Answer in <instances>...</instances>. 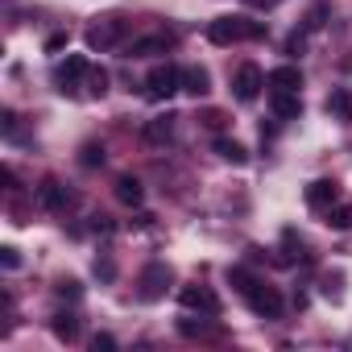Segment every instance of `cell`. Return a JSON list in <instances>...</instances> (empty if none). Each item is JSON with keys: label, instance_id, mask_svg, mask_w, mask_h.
I'll return each instance as SVG.
<instances>
[{"label": "cell", "instance_id": "33", "mask_svg": "<svg viewBox=\"0 0 352 352\" xmlns=\"http://www.w3.org/2000/svg\"><path fill=\"white\" fill-rule=\"evenodd\" d=\"M13 133H17V112L5 108V137H13Z\"/></svg>", "mask_w": 352, "mask_h": 352}, {"label": "cell", "instance_id": "20", "mask_svg": "<svg viewBox=\"0 0 352 352\" xmlns=\"http://www.w3.org/2000/svg\"><path fill=\"white\" fill-rule=\"evenodd\" d=\"M323 216H327L323 224H327V228H336V232H348V228H352V204H331Z\"/></svg>", "mask_w": 352, "mask_h": 352}, {"label": "cell", "instance_id": "11", "mask_svg": "<svg viewBox=\"0 0 352 352\" xmlns=\"http://www.w3.org/2000/svg\"><path fill=\"white\" fill-rule=\"evenodd\" d=\"M331 204H340V183L336 179H315L307 187V208L311 212H327Z\"/></svg>", "mask_w": 352, "mask_h": 352}, {"label": "cell", "instance_id": "4", "mask_svg": "<svg viewBox=\"0 0 352 352\" xmlns=\"http://www.w3.org/2000/svg\"><path fill=\"white\" fill-rule=\"evenodd\" d=\"M174 91H183V67L157 63V67L145 75V96H149V100H170Z\"/></svg>", "mask_w": 352, "mask_h": 352}, {"label": "cell", "instance_id": "27", "mask_svg": "<svg viewBox=\"0 0 352 352\" xmlns=\"http://www.w3.org/2000/svg\"><path fill=\"white\" fill-rule=\"evenodd\" d=\"M323 17H327V5H315V9L307 13V25H302V30H307V34H315V30L323 25Z\"/></svg>", "mask_w": 352, "mask_h": 352}, {"label": "cell", "instance_id": "25", "mask_svg": "<svg viewBox=\"0 0 352 352\" xmlns=\"http://www.w3.org/2000/svg\"><path fill=\"white\" fill-rule=\"evenodd\" d=\"M199 120H204L208 129H224V124H228V116H224L220 108H204V112H199Z\"/></svg>", "mask_w": 352, "mask_h": 352}, {"label": "cell", "instance_id": "10", "mask_svg": "<svg viewBox=\"0 0 352 352\" xmlns=\"http://www.w3.org/2000/svg\"><path fill=\"white\" fill-rule=\"evenodd\" d=\"M71 204H75V195H71L58 179H46V183L38 187V208H42V212H67Z\"/></svg>", "mask_w": 352, "mask_h": 352}, {"label": "cell", "instance_id": "22", "mask_svg": "<svg viewBox=\"0 0 352 352\" xmlns=\"http://www.w3.org/2000/svg\"><path fill=\"white\" fill-rule=\"evenodd\" d=\"M212 319H216V315H204V319H195V315H183V319H179V331H183V336H208V331L216 327Z\"/></svg>", "mask_w": 352, "mask_h": 352}, {"label": "cell", "instance_id": "17", "mask_svg": "<svg viewBox=\"0 0 352 352\" xmlns=\"http://www.w3.org/2000/svg\"><path fill=\"white\" fill-rule=\"evenodd\" d=\"M327 116H336V120H344V124H352V91L348 87H336L331 96H327Z\"/></svg>", "mask_w": 352, "mask_h": 352}, {"label": "cell", "instance_id": "12", "mask_svg": "<svg viewBox=\"0 0 352 352\" xmlns=\"http://www.w3.org/2000/svg\"><path fill=\"white\" fill-rule=\"evenodd\" d=\"M265 87H270V91H298V87H302V71H298L294 63L274 67V71L265 75Z\"/></svg>", "mask_w": 352, "mask_h": 352}, {"label": "cell", "instance_id": "14", "mask_svg": "<svg viewBox=\"0 0 352 352\" xmlns=\"http://www.w3.org/2000/svg\"><path fill=\"white\" fill-rule=\"evenodd\" d=\"M112 191H116V199L124 208H141V199H145V187H141V179H133V174H120Z\"/></svg>", "mask_w": 352, "mask_h": 352}, {"label": "cell", "instance_id": "1", "mask_svg": "<svg viewBox=\"0 0 352 352\" xmlns=\"http://www.w3.org/2000/svg\"><path fill=\"white\" fill-rule=\"evenodd\" d=\"M228 282L236 286V294L249 302L253 315H261V319H278V315H282V307H286L282 294H278L270 282H261L257 274H249L245 265H232V270H228Z\"/></svg>", "mask_w": 352, "mask_h": 352}, {"label": "cell", "instance_id": "29", "mask_svg": "<svg viewBox=\"0 0 352 352\" xmlns=\"http://www.w3.org/2000/svg\"><path fill=\"white\" fill-rule=\"evenodd\" d=\"M91 348H96V352H112V348H116V336L100 331V336H91Z\"/></svg>", "mask_w": 352, "mask_h": 352}, {"label": "cell", "instance_id": "9", "mask_svg": "<svg viewBox=\"0 0 352 352\" xmlns=\"http://www.w3.org/2000/svg\"><path fill=\"white\" fill-rule=\"evenodd\" d=\"M179 302L183 311H199V315H220V298L208 290V286H183L179 290Z\"/></svg>", "mask_w": 352, "mask_h": 352}, {"label": "cell", "instance_id": "24", "mask_svg": "<svg viewBox=\"0 0 352 352\" xmlns=\"http://www.w3.org/2000/svg\"><path fill=\"white\" fill-rule=\"evenodd\" d=\"M87 91H91V96H104V91H108V71H96V67H91V75H87Z\"/></svg>", "mask_w": 352, "mask_h": 352}, {"label": "cell", "instance_id": "31", "mask_svg": "<svg viewBox=\"0 0 352 352\" xmlns=\"http://www.w3.org/2000/svg\"><path fill=\"white\" fill-rule=\"evenodd\" d=\"M63 46H67V34H50L46 38V54H58Z\"/></svg>", "mask_w": 352, "mask_h": 352}, {"label": "cell", "instance_id": "3", "mask_svg": "<svg viewBox=\"0 0 352 352\" xmlns=\"http://www.w3.org/2000/svg\"><path fill=\"white\" fill-rule=\"evenodd\" d=\"M124 38H129V21H124V17H116V13H112V17H100V21L87 30V46H91V50H100V54H104V50L124 46Z\"/></svg>", "mask_w": 352, "mask_h": 352}, {"label": "cell", "instance_id": "15", "mask_svg": "<svg viewBox=\"0 0 352 352\" xmlns=\"http://www.w3.org/2000/svg\"><path fill=\"white\" fill-rule=\"evenodd\" d=\"M183 91L187 96H208L212 91V75H208V67H183Z\"/></svg>", "mask_w": 352, "mask_h": 352}, {"label": "cell", "instance_id": "2", "mask_svg": "<svg viewBox=\"0 0 352 352\" xmlns=\"http://www.w3.org/2000/svg\"><path fill=\"white\" fill-rule=\"evenodd\" d=\"M270 30H265V21H253V17H216L212 25H208V42L212 46H236V42H261Z\"/></svg>", "mask_w": 352, "mask_h": 352}, {"label": "cell", "instance_id": "32", "mask_svg": "<svg viewBox=\"0 0 352 352\" xmlns=\"http://www.w3.org/2000/svg\"><path fill=\"white\" fill-rule=\"evenodd\" d=\"M96 274H100L104 282H112V278H116V265H112V261H96Z\"/></svg>", "mask_w": 352, "mask_h": 352}, {"label": "cell", "instance_id": "7", "mask_svg": "<svg viewBox=\"0 0 352 352\" xmlns=\"http://www.w3.org/2000/svg\"><path fill=\"white\" fill-rule=\"evenodd\" d=\"M87 75H91V63L83 54H67V63L54 67V87L58 91H75L79 83H87Z\"/></svg>", "mask_w": 352, "mask_h": 352}, {"label": "cell", "instance_id": "19", "mask_svg": "<svg viewBox=\"0 0 352 352\" xmlns=\"http://www.w3.org/2000/svg\"><path fill=\"white\" fill-rule=\"evenodd\" d=\"M216 153H220L224 162H232V166H245V162H249V149H245L241 141H232V137H216Z\"/></svg>", "mask_w": 352, "mask_h": 352}, {"label": "cell", "instance_id": "16", "mask_svg": "<svg viewBox=\"0 0 352 352\" xmlns=\"http://www.w3.org/2000/svg\"><path fill=\"white\" fill-rule=\"evenodd\" d=\"M141 137H145L149 145H166V141L174 137V116L166 112V116H153V120H145V129H141Z\"/></svg>", "mask_w": 352, "mask_h": 352}, {"label": "cell", "instance_id": "13", "mask_svg": "<svg viewBox=\"0 0 352 352\" xmlns=\"http://www.w3.org/2000/svg\"><path fill=\"white\" fill-rule=\"evenodd\" d=\"M270 108L278 120H298L302 100H298V91H270Z\"/></svg>", "mask_w": 352, "mask_h": 352}, {"label": "cell", "instance_id": "5", "mask_svg": "<svg viewBox=\"0 0 352 352\" xmlns=\"http://www.w3.org/2000/svg\"><path fill=\"white\" fill-rule=\"evenodd\" d=\"M170 265L166 261H149L145 270H141V278H137V294L145 298V302H157V298H166V286H170Z\"/></svg>", "mask_w": 352, "mask_h": 352}, {"label": "cell", "instance_id": "6", "mask_svg": "<svg viewBox=\"0 0 352 352\" xmlns=\"http://www.w3.org/2000/svg\"><path fill=\"white\" fill-rule=\"evenodd\" d=\"M261 87H265V71H261L257 63H241L236 75H232V91H236V100H241V104H253V100L261 96Z\"/></svg>", "mask_w": 352, "mask_h": 352}, {"label": "cell", "instance_id": "23", "mask_svg": "<svg viewBox=\"0 0 352 352\" xmlns=\"http://www.w3.org/2000/svg\"><path fill=\"white\" fill-rule=\"evenodd\" d=\"M79 162L91 170V166H104V162H108V153H104V145H100V141H87V145L79 149Z\"/></svg>", "mask_w": 352, "mask_h": 352}, {"label": "cell", "instance_id": "34", "mask_svg": "<svg viewBox=\"0 0 352 352\" xmlns=\"http://www.w3.org/2000/svg\"><path fill=\"white\" fill-rule=\"evenodd\" d=\"M245 5H253V9H274L278 0H245Z\"/></svg>", "mask_w": 352, "mask_h": 352}, {"label": "cell", "instance_id": "8", "mask_svg": "<svg viewBox=\"0 0 352 352\" xmlns=\"http://www.w3.org/2000/svg\"><path fill=\"white\" fill-rule=\"evenodd\" d=\"M166 50H174V34L170 30H157V34L133 38L124 46V58H153V54H166Z\"/></svg>", "mask_w": 352, "mask_h": 352}, {"label": "cell", "instance_id": "26", "mask_svg": "<svg viewBox=\"0 0 352 352\" xmlns=\"http://www.w3.org/2000/svg\"><path fill=\"white\" fill-rule=\"evenodd\" d=\"M54 290H58V298H71V302H75V298H79V294H83V290H79V282H75V278H58V286H54Z\"/></svg>", "mask_w": 352, "mask_h": 352}, {"label": "cell", "instance_id": "21", "mask_svg": "<svg viewBox=\"0 0 352 352\" xmlns=\"http://www.w3.org/2000/svg\"><path fill=\"white\" fill-rule=\"evenodd\" d=\"M282 249H286V253H282V261H286V265H294V261H302V257H307V253H302V236H298L294 228H286V232H282Z\"/></svg>", "mask_w": 352, "mask_h": 352}, {"label": "cell", "instance_id": "30", "mask_svg": "<svg viewBox=\"0 0 352 352\" xmlns=\"http://www.w3.org/2000/svg\"><path fill=\"white\" fill-rule=\"evenodd\" d=\"M0 261H5V270H17V261H21V257H17V249H13V245H5V249H0Z\"/></svg>", "mask_w": 352, "mask_h": 352}, {"label": "cell", "instance_id": "18", "mask_svg": "<svg viewBox=\"0 0 352 352\" xmlns=\"http://www.w3.org/2000/svg\"><path fill=\"white\" fill-rule=\"evenodd\" d=\"M50 331H54L63 344H75V340H79V319H75L71 311H58V315L50 319Z\"/></svg>", "mask_w": 352, "mask_h": 352}, {"label": "cell", "instance_id": "28", "mask_svg": "<svg viewBox=\"0 0 352 352\" xmlns=\"http://www.w3.org/2000/svg\"><path fill=\"white\" fill-rule=\"evenodd\" d=\"M302 46H307V30H298V34L286 38V54H302Z\"/></svg>", "mask_w": 352, "mask_h": 352}]
</instances>
